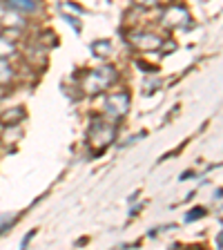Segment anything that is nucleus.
Returning <instances> with one entry per match:
<instances>
[{"mask_svg": "<svg viewBox=\"0 0 223 250\" xmlns=\"http://www.w3.org/2000/svg\"><path fill=\"white\" fill-rule=\"evenodd\" d=\"M92 52L96 58H107L112 54V42L109 41H96L92 42Z\"/></svg>", "mask_w": 223, "mask_h": 250, "instance_id": "nucleus-8", "label": "nucleus"}, {"mask_svg": "<svg viewBox=\"0 0 223 250\" xmlns=\"http://www.w3.org/2000/svg\"><path fill=\"white\" fill-rule=\"evenodd\" d=\"M116 81H119L116 67H112V65H101V67L85 74L81 87H83V92L87 94V96H99V94H103L107 87H112Z\"/></svg>", "mask_w": 223, "mask_h": 250, "instance_id": "nucleus-2", "label": "nucleus"}, {"mask_svg": "<svg viewBox=\"0 0 223 250\" xmlns=\"http://www.w3.org/2000/svg\"><path fill=\"white\" fill-rule=\"evenodd\" d=\"M14 221H16V214H2V219H0V234L7 232L14 226Z\"/></svg>", "mask_w": 223, "mask_h": 250, "instance_id": "nucleus-11", "label": "nucleus"}, {"mask_svg": "<svg viewBox=\"0 0 223 250\" xmlns=\"http://www.w3.org/2000/svg\"><path fill=\"white\" fill-rule=\"evenodd\" d=\"M136 7H143V9H152V7H159L161 0H134Z\"/></svg>", "mask_w": 223, "mask_h": 250, "instance_id": "nucleus-12", "label": "nucleus"}, {"mask_svg": "<svg viewBox=\"0 0 223 250\" xmlns=\"http://www.w3.org/2000/svg\"><path fill=\"white\" fill-rule=\"evenodd\" d=\"M190 22H192L190 11H187L183 5L167 7L165 14H163V18H161V25L165 27V29H185Z\"/></svg>", "mask_w": 223, "mask_h": 250, "instance_id": "nucleus-5", "label": "nucleus"}, {"mask_svg": "<svg viewBox=\"0 0 223 250\" xmlns=\"http://www.w3.org/2000/svg\"><path fill=\"white\" fill-rule=\"evenodd\" d=\"M16 52V45L5 36V34H0V58H7Z\"/></svg>", "mask_w": 223, "mask_h": 250, "instance_id": "nucleus-10", "label": "nucleus"}, {"mask_svg": "<svg viewBox=\"0 0 223 250\" xmlns=\"http://www.w3.org/2000/svg\"><path fill=\"white\" fill-rule=\"evenodd\" d=\"M130 103H132V99H130V94L127 92L109 94L107 99H105V103H103V112H105V116L119 121L130 112Z\"/></svg>", "mask_w": 223, "mask_h": 250, "instance_id": "nucleus-4", "label": "nucleus"}, {"mask_svg": "<svg viewBox=\"0 0 223 250\" xmlns=\"http://www.w3.org/2000/svg\"><path fill=\"white\" fill-rule=\"evenodd\" d=\"M5 5L16 14H34L41 7V0H5Z\"/></svg>", "mask_w": 223, "mask_h": 250, "instance_id": "nucleus-6", "label": "nucleus"}, {"mask_svg": "<svg viewBox=\"0 0 223 250\" xmlns=\"http://www.w3.org/2000/svg\"><path fill=\"white\" fill-rule=\"evenodd\" d=\"M116 141V125L112 123L109 116H92L87 127V146L92 154H103L112 143Z\"/></svg>", "mask_w": 223, "mask_h": 250, "instance_id": "nucleus-1", "label": "nucleus"}, {"mask_svg": "<svg viewBox=\"0 0 223 250\" xmlns=\"http://www.w3.org/2000/svg\"><path fill=\"white\" fill-rule=\"evenodd\" d=\"M11 81H14V69L7 58H0V85H9Z\"/></svg>", "mask_w": 223, "mask_h": 250, "instance_id": "nucleus-9", "label": "nucleus"}, {"mask_svg": "<svg viewBox=\"0 0 223 250\" xmlns=\"http://www.w3.org/2000/svg\"><path fill=\"white\" fill-rule=\"evenodd\" d=\"M127 42L134 47L136 52H156L163 49V36L152 34V31H130L127 34Z\"/></svg>", "mask_w": 223, "mask_h": 250, "instance_id": "nucleus-3", "label": "nucleus"}, {"mask_svg": "<svg viewBox=\"0 0 223 250\" xmlns=\"http://www.w3.org/2000/svg\"><path fill=\"white\" fill-rule=\"evenodd\" d=\"M25 119V109L22 107H11V109H5L2 114H0V123L11 127V125H18V121Z\"/></svg>", "mask_w": 223, "mask_h": 250, "instance_id": "nucleus-7", "label": "nucleus"}]
</instances>
